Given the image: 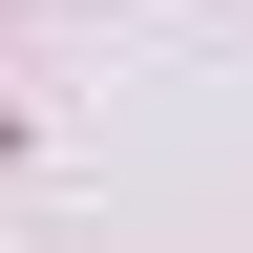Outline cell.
Instances as JSON below:
<instances>
[]
</instances>
